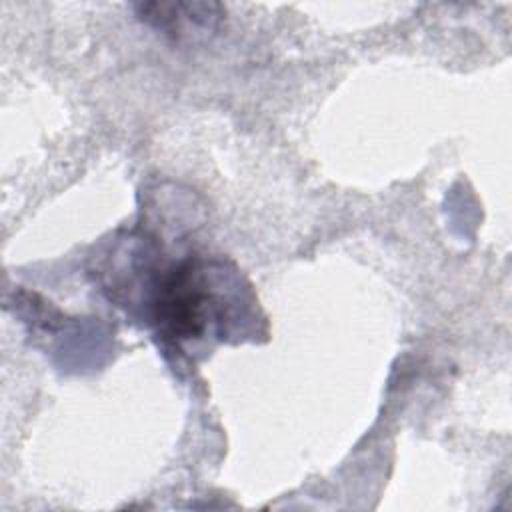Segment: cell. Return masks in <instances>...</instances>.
Segmentation results:
<instances>
[{
  "instance_id": "cell-1",
  "label": "cell",
  "mask_w": 512,
  "mask_h": 512,
  "mask_svg": "<svg viewBox=\"0 0 512 512\" xmlns=\"http://www.w3.org/2000/svg\"><path fill=\"white\" fill-rule=\"evenodd\" d=\"M224 304L212 292L198 260H184L162 274L152 294V322L174 346L200 340L210 322H222Z\"/></svg>"
},
{
  "instance_id": "cell-2",
  "label": "cell",
  "mask_w": 512,
  "mask_h": 512,
  "mask_svg": "<svg viewBox=\"0 0 512 512\" xmlns=\"http://www.w3.org/2000/svg\"><path fill=\"white\" fill-rule=\"evenodd\" d=\"M134 10L142 22L174 40L208 36L224 16L216 2H140Z\"/></svg>"
}]
</instances>
